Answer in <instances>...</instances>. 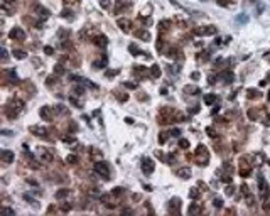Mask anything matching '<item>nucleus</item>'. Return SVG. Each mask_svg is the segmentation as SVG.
<instances>
[{"label": "nucleus", "mask_w": 270, "mask_h": 216, "mask_svg": "<svg viewBox=\"0 0 270 216\" xmlns=\"http://www.w3.org/2000/svg\"><path fill=\"white\" fill-rule=\"evenodd\" d=\"M95 172H98V174L103 176V177H108V174H110L108 164L107 162H95Z\"/></svg>", "instance_id": "1"}, {"label": "nucleus", "mask_w": 270, "mask_h": 216, "mask_svg": "<svg viewBox=\"0 0 270 216\" xmlns=\"http://www.w3.org/2000/svg\"><path fill=\"white\" fill-rule=\"evenodd\" d=\"M154 169H155V164H154L152 159H144L142 161V171H144V174H152Z\"/></svg>", "instance_id": "2"}, {"label": "nucleus", "mask_w": 270, "mask_h": 216, "mask_svg": "<svg viewBox=\"0 0 270 216\" xmlns=\"http://www.w3.org/2000/svg\"><path fill=\"white\" fill-rule=\"evenodd\" d=\"M0 157H2V162H3V164H10V162H14V152L3 149V150L0 152Z\"/></svg>", "instance_id": "3"}, {"label": "nucleus", "mask_w": 270, "mask_h": 216, "mask_svg": "<svg viewBox=\"0 0 270 216\" xmlns=\"http://www.w3.org/2000/svg\"><path fill=\"white\" fill-rule=\"evenodd\" d=\"M10 37H12L14 41H22V39L25 37V32H24L20 27H14V29L10 31Z\"/></svg>", "instance_id": "4"}, {"label": "nucleus", "mask_w": 270, "mask_h": 216, "mask_svg": "<svg viewBox=\"0 0 270 216\" xmlns=\"http://www.w3.org/2000/svg\"><path fill=\"white\" fill-rule=\"evenodd\" d=\"M258 189H260V194L265 198V196H267V189H269V187H267V182H265V179H263L262 176H258Z\"/></svg>", "instance_id": "5"}, {"label": "nucleus", "mask_w": 270, "mask_h": 216, "mask_svg": "<svg viewBox=\"0 0 270 216\" xmlns=\"http://www.w3.org/2000/svg\"><path fill=\"white\" fill-rule=\"evenodd\" d=\"M198 34H201V36H213V34H216V27L215 25H208L206 29H199Z\"/></svg>", "instance_id": "6"}, {"label": "nucleus", "mask_w": 270, "mask_h": 216, "mask_svg": "<svg viewBox=\"0 0 270 216\" xmlns=\"http://www.w3.org/2000/svg\"><path fill=\"white\" fill-rule=\"evenodd\" d=\"M219 78H221V79H225L226 83H231V81L235 79V74L231 71H225V73H221V74H219Z\"/></svg>", "instance_id": "7"}, {"label": "nucleus", "mask_w": 270, "mask_h": 216, "mask_svg": "<svg viewBox=\"0 0 270 216\" xmlns=\"http://www.w3.org/2000/svg\"><path fill=\"white\" fill-rule=\"evenodd\" d=\"M31 132H32V133H37L39 137H46V135H47V130H46V128H41V127H31Z\"/></svg>", "instance_id": "8"}, {"label": "nucleus", "mask_w": 270, "mask_h": 216, "mask_svg": "<svg viewBox=\"0 0 270 216\" xmlns=\"http://www.w3.org/2000/svg\"><path fill=\"white\" fill-rule=\"evenodd\" d=\"M177 176H181L182 179H187V177H191V169H187V167L177 169Z\"/></svg>", "instance_id": "9"}, {"label": "nucleus", "mask_w": 270, "mask_h": 216, "mask_svg": "<svg viewBox=\"0 0 270 216\" xmlns=\"http://www.w3.org/2000/svg\"><path fill=\"white\" fill-rule=\"evenodd\" d=\"M159 76H161V68L157 64H154L150 68V78H159Z\"/></svg>", "instance_id": "10"}, {"label": "nucleus", "mask_w": 270, "mask_h": 216, "mask_svg": "<svg viewBox=\"0 0 270 216\" xmlns=\"http://www.w3.org/2000/svg\"><path fill=\"white\" fill-rule=\"evenodd\" d=\"M41 117H42L44 120H49V118H51V113H49V108H47V107L41 108Z\"/></svg>", "instance_id": "11"}, {"label": "nucleus", "mask_w": 270, "mask_h": 216, "mask_svg": "<svg viewBox=\"0 0 270 216\" xmlns=\"http://www.w3.org/2000/svg\"><path fill=\"white\" fill-rule=\"evenodd\" d=\"M68 194H69V189H59L56 193V199H63V198H66Z\"/></svg>", "instance_id": "12"}, {"label": "nucleus", "mask_w": 270, "mask_h": 216, "mask_svg": "<svg viewBox=\"0 0 270 216\" xmlns=\"http://www.w3.org/2000/svg\"><path fill=\"white\" fill-rule=\"evenodd\" d=\"M96 44H98L100 47H105V46L108 44L107 37H105V36H98V37H96Z\"/></svg>", "instance_id": "13"}, {"label": "nucleus", "mask_w": 270, "mask_h": 216, "mask_svg": "<svg viewBox=\"0 0 270 216\" xmlns=\"http://www.w3.org/2000/svg\"><path fill=\"white\" fill-rule=\"evenodd\" d=\"M216 101V95H206L204 96V103L206 105H211V103H215Z\"/></svg>", "instance_id": "14"}, {"label": "nucleus", "mask_w": 270, "mask_h": 216, "mask_svg": "<svg viewBox=\"0 0 270 216\" xmlns=\"http://www.w3.org/2000/svg\"><path fill=\"white\" fill-rule=\"evenodd\" d=\"M118 25H120V27H123L125 31H128V27H130V22H128L127 19H118Z\"/></svg>", "instance_id": "15"}, {"label": "nucleus", "mask_w": 270, "mask_h": 216, "mask_svg": "<svg viewBox=\"0 0 270 216\" xmlns=\"http://www.w3.org/2000/svg\"><path fill=\"white\" fill-rule=\"evenodd\" d=\"M169 206L177 209V208L181 206V199H179V198H172V199H171V203H169Z\"/></svg>", "instance_id": "16"}, {"label": "nucleus", "mask_w": 270, "mask_h": 216, "mask_svg": "<svg viewBox=\"0 0 270 216\" xmlns=\"http://www.w3.org/2000/svg\"><path fill=\"white\" fill-rule=\"evenodd\" d=\"M135 36L140 37V39H147V41L150 39V34H149V32H145V31H139V32H135Z\"/></svg>", "instance_id": "17"}, {"label": "nucleus", "mask_w": 270, "mask_h": 216, "mask_svg": "<svg viewBox=\"0 0 270 216\" xmlns=\"http://www.w3.org/2000/svg\"><path fill=\"white\" fill-rule=\"evenodd\" d=\"M198 196H199V191L196 189V187H193V189L189 191V198H191V199H196Z\"/></svg>", "instance_id": "18"}, {"label": "nucleus", "mask_w": 270, "mask_h": 216, "mask_svg": "<svg viewBox=\"0 0 270 216\" xmlns=\"http://www.w3.org/2000/svg\"><path fill=\"white\" fill-rule=\"evenodd\" d=\"M107 64V59H101V61H96V63H93V68H103Z\"/></svg>", "instance_id": "19"}, {"label": "nucleus", "mask_w": 270, "mask_h": 216, "mask_svg": "<svg viewBox=\"0 0 270 216\" xmlns=\"http://www.w3.org/2000/svg\"><path fill=\"white\" fill-rule=\"evenodd\" d=\"M184 91H186V93H199V90L198 88H194V86H186Z\"/></svg>", "instance_id": "20"}, {"label": "nucleus", "mask_w": 270, "mask_h": 216, "mask_svg": "<svg viewBox=\"0 0 270 216\" xmlns=\"http://www.w3.org/2000/svg\"><path fill=\"white\" fill-rule=\"evenodd\" d=\"M179 147H182V149H187V147H189V142H187L186 139H181V140H179Z\"/></svg>", "instance_id": "21"}, {"label": "nucleus", "mask_w": 270, "mask_h": 216, "mask_svg": "<svg viewBox=\"0 0 270 216\" xmlns=\"http://www.w3.org/2000/svg\"><path fill=\"white\" fill-rule=\"evenodd\" d=\"M213 206H215V208H221V206H223V201L219 198H216L215 201H213Z\"/></svg>", "instance_id": "22"}, {"label": "nucleus", "mask_w": 270, "mask_h": 216, "mask_svg": "<svg viewBox=\"0 0 270 216\" xmlns=\"http://www.w3.org/2000/svg\"><path fill=\"white\" fill-rule=\"evenodd\" d=\"M36 10H37V12H39V14H42L44 17H47V14H49V12H47L46 9H42V7H36Z\"/></svg>", "instance_id": "23"}, {"label": "nucleus", "mask_w": 270, "mask_h": 216, "mask_svg": "<svg viewBox=\"0 0 270 216\" xmlns=\"http://www.w3.org/2000/svg\"><path fill=\"white\" fill-rule=\"evenodd\" d=\"M189 213H193V215H196V213H199V208L196 206V204H193V206H189Z\"/></svg>", "instance_id": "24"}, {"label": "nucleus", "mask_w": 270, "mask_h": 216, "mask_svg": "<svg viewBox=\"0 0 270 216\" xmlns=\"http://www.w3.org/2000/svg\"><path fill=\"white\" fill-rule=\"evenodd\" d=\"M14 56H15L17 59H24V57H25V54L22 53V51H14Z\"/></svg>", "instance_id": "25"}, {"label": "nucleus", "mask_w": 270, "mask_h": 216, "mask_svg": "<svg viewBox=\"0 0 270 216\" xmlns=\"http://www.w3.org/2000/svg\"><path fill=\"white\" fill-rule=\"evenodd\" d=\"M236 20H238L240 24H241V22H243V24H247V22H248V17H247V15H238Z\"/></svg>", "instance_id": "26"}, {"label": "nucleus", "mask_w": 270, "mask_h": 216, "mask_svg": "<svg viewBox=\"0 0 270 216\" xmlns=\"http://www.w3.org/2000/svg\"><path fill=\"white\" fill-rule=\"evenodd\" d=\"M66 162H69V164H74V162H76V155H68V157H66Z\"/></svg>", "instance_id": "27"}, {"label": "nucleus", "mask_w": 270, "mask_h": 216, "mask_svg": "<svg viewBox=\"0 0 270 216\" xmlns=\"http://www.w3.org/2000/svg\"><path fill=\"white\" fill-rule=\"evenodd\" d=\"M248 96H250V98H255V96H258V91H257V90H248Z\"/></svg>", "instance_id": "28"}, {"label": "nucleus", "mask_w": 270, "mask_h": 216, "mask_svg": "<svg viewBox=\"0 0 270 216\" xmlns=\"http://www.w3.org/2000/svg\"><path fill=\"white\" fill-rule=\"evenodd\" d=\"M74 93H76V95H79V96H81V95H83V93H85V90H83V88H81V86H76V88H74Z\"/></svg>", "instance_id": "29"}, {"label": "nucleus", "mask_w": 270, "mask_h": 216, "mask_svg": "<svg viewBox=\"0 0 270 216\" xmlns=\"http://www.w3.org/2000/svg\"><path fill=\"white\" fill-rule=\"evenodd\" d=\"M56 73H57V74H63V73H64V69H63V66H61V64H57V66H56Z\"/></svg>", "instance_id": "30"}, {"label": "nucleus", "mask_w": 270, "mask_h": 216, "mask_svg": "<svg viewBox=\"0 0 270 216\" xmlns=\"http://www.w3.org/2000/svg\"><path fill=\"white\" fill-rule=\"evenodd\" d=\"M113 194H117V196H118V194H123V189H122V187H115Z\"/></svg>", "instance_id": "31"}, {"label": "nucleus", "mask_w": 270, "mask_h": 216, "mask_svg": "<svg viewBox=\"0 0 270 216\" xmlns=\"http://www.w3.org/2000/svg\"><path fill=\"white\" fill-rule=\"evenodd\" d=\"M44 53H46V54H53L54 49H53V47H49V46H46V47H44Z\"/></svg>", "instance_id": "32"}, {"label": "nucleus", "mask_w": 270, "mask_h": 216, "mask_svg": "<svg viewBox=\"0 0 270 216\" xmlns=\"http://www.w3.org/2000/svg\"><path fill=\"white\" fill-rule=\"evenodd\" d=\"M233 187H231V186H228V187H226V194H228V196H233Z\"/></svg>", "instance_id": "33"}, {"label": "nucleus", "mask_w": 270, "mask_h": 216, "mask_svg": "<svg viewBox=\"0 0 270 216\" xmlns=\"http://www.w3.org/2000/svg\"><path fill=\"white\" fill-rule=\"evenodd\" d=\"M3 213H7V215H15V211H14V209H9V208H3Z\"/></svg>", "instance_id": "34"}, {"label": "nucleus", "mask_w": 270, "mask_h": 216, "mask_svg": "<svg viewBox=\"0 0 270 216\" xmlns=\"http://www.w3.org/2000/svg\"><path fill=\"white\" fill-rule=\"evenodd\" d=\"M63 140H64V142H69V144H73V142H74V139H73V137H64Z\"/></svg>", "instance_id": "35"}, {"label": "nucleus", "mask_w": 270, "mask_h": 216, "mask_svg": "<svg viewBox=\"0 0 270 216\" xmlns=\"http://www.w3.org/2000/svg\"><path fill=\"white\" fill-rule=\"evenodd\" d=\"M206 133H209V137H215V132H213V128H206Z\"/></svg>", "instance_id": "36"}, {"label": "nucleus", "mask_w": 270, "mask_h": 216, "mask_svg": "<svg viewBox=\"0 0 270 216\" xmlns=\"http://www.w3.org/2000/svg\"><path fill=\"white\" fill-rule=\"evenodd\" d=\"M125 86H127V88H137V85H135V83H125Z\"/></svg>", "instance_id": "37"}, {"label": "nucleus", "mask_w": 270, "mask_h": 216, "mask_svg": "<svg viewBox=\"0 0 270 216\" xmlns=\"http://www.w3.org/2000/svg\"><path fill=\"white\" fill-rule=\"evenodd\" d=\"M2 61H7V51L5 49L2 51Z\"/></svg>", "instance_id": "38"}, {"label": "nucleus", "mask_w": 270, "mask_h": 216, "mask_svg": "<svg viewBox=\"0 0 270 216\" xmlns=\"http://www.w3.org/2000/svg\"><path fill=\"white\" fill-rule=\"evenodd\" d=\"M105 74H107V76H115V74H117V71H107Z\"/></svg>", "instance_id": "39"}, {"label": "nucleus", "mask_w": 270, "mask_h": 216, "mask_svg": "<svg viewBox=\"0 0 270 216\" xmlns=\"http://www.w3.org/2000/svg\"><path fill=\"white\" fill-rule=\"evenodd\" d=\"M2 133H3V135H12L14 132H9V130H2Z\"/></svg>", "instance_id": "40"}, {"label": "nucleus", "mask_w": 270, "mask_h": 216, "mask_svg": "<svg viewBox=\"0 0 270 216\" xmlns=\"http://www.w3.org/2000/svg\"><path fill=\"white\" fill-rule=\"evenodd\" d=\"M68 209H71V206H69V204H64V206H63V211H68Z\"/></svg>", "instance_id": "41"}, {"label": "nucleus", "mask_w": 270, "mask_h": 216, "mask_svg": "<svg viewBox=\"0 0 270 216\" xmlns=\"http://www.w3.org/2000/svg\"><path fill=\"white\" fill-rule=\"evenodd\" d=\"M179 133H181V130H179V128H176V130H172V135H179Z\"/></svg>", "instance_id": "42"}, {"label": "nucleus", "mask_w": 270, "mask_h": 216, "mask_svg": "<svg viewBox=\"0 0 270 216\" xmlns=\"http://www.w3.org/2000/svg\"><path fill=\"white\" fill-rule=\"evenodd\" d=\"M199 78V73H193V79H198Z\"/></svg>", "instance_id": "43"}, {"label": "nucleus", "mask_w": 270, "mask_h": 216, "mask_svg": "<svg viewBox=\"0 0 270 216\" xmlns=\"http://www.w3.org/2000/svg\"><path fill=\"white\" fill-rule=\"evenodd\" d=\"M269 100H270V93H269Z\"/></svg>", "instance_id": "44"}, {"label": "nucleus", "mask_w": 270, "mask_h": 216, "mask_svg": "<svg viewBox=\"0 0 270 216\" xmlns=\"http://www.w3.org/2000/svg\"><path fill=\"white\" fill-rule=\"evenodd\" d=\"M204 2H208V0H204Z\"/></svg>", "instance_id": "45"}]
</instances>
